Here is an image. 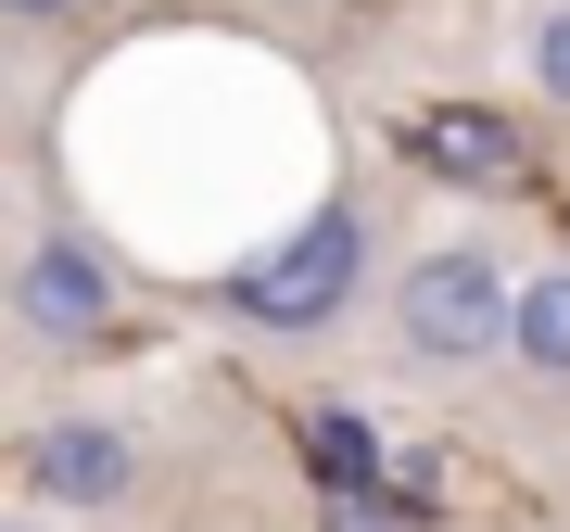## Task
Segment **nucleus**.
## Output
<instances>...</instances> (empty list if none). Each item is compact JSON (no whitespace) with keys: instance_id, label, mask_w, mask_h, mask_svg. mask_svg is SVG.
I'll return each mask as SVG.
<instances>
[{"instance_id":"3","label":"nucleus","mask_w":570,"mask_h":532,"mask_svg":"<svg viewBox=\"0 0 570 532\" xmlns=\"http://www.w3.org/2000/svg\"><path fill=\"white\" fill-rule=\"evenodd\" d=\"M115 317H127V266L89 242V228H39V242L13 254V329H26L39 355L115 343Z\"/></svg>"},{"instance_id":"5","label":"nucleus","mask_w":570,"mask_h":532,"mask_svg":"<svg viewBox=\"0 0 570 532\" xmlns=\"http://www.w3.org/2000/svg\"><path fill=\"white\" fill-rule=\"evenodd\" d=\"M508 355H520L532 381H570V266L520 279V329H508Z\"/></svg>"},{"instance_id":"8","label":"nucleus","mask_w":570,"mask_h":532,"mask_svg":"<svg viewBox=\"0 0 570 532\" xmlns=\"http://www.w3.org/2000/svg\"><path fill=\"white\" fill-rule=\"evenodd\" d=\"M0 13H13V26H77L89 0H0Z\"/></svg>"},{"instance_id":"1","label":"nucleus","mask_w":570,"mask_h":532,"mask_svg":"<svg viewBox=\"0 0 570 532\" xmlns=\"http://www.w3.org/2000/svg\"><path fill=\"white\" fill-rule=\"evenodd\" d=\"M355 279H367V216L330 190L305 228H279L266 254L228 266V317H242V329H279V343H305V329H330V317L355 305Z\"/></svg>"},{"instance_id":"2","label":"nucleus","mask_w":570,"mask_h":532,"mask_svg":"<svg viewBox=\"0 0 570 532\" xmlns=\"http://www.w3.org/2000/svg\"><path fill=\"white\" fill-rule=\"evenodd\" d=\"M508 329H520V279L482 242L406 254V279H393V343H406V368H482V355H508Z\"/></svg>"},{"instance_id":"6","label":"nucleus","mask_w":570,"mask_h":532,"mask_svg":"<svg viewBox=\"0 0 570 532\" xmlns=\"http://www.w3.org/2000/svg\"><path fill=\"white\" fill-rule=\"evenodd\" d=\"M419 152L444 165V178H508V165H520L494 115H431V127H419Z\"/></svg>"},{"instance_id":"7","label":"nucleus","mask_w":570,"mask_h":532,"mask_svg":"<svg viewBox=\"0 0 570 532\" xmlns=\"http://www.w3.org/2000/svg\"><path fill=\"white\" fill-rule=\"evenodd\" d=\"M532 89L570 115V0H546V13H532Z\"/></svg>"},{"instance_id":"4","label":"nucleus","mask_w":570,"mask_h":532,"mask_svg":"<svg viewBox=\"0 0 570 532\" xmlns=\"http://www.w3.org/2000/svg\"><path fill=\"white\" fill-rule=\"evenodd\" d=\"M26 494H39V508H127V494H140V431L89 418V406L39 418L26 431Z\"/></svg>"}]
</instances>
